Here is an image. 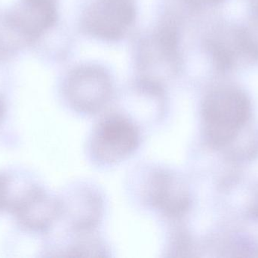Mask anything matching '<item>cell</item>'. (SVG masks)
I'll list each match as a JSON object with an SVG mask.
<instances>
[{
  "label": "cell",
  "mask_w": 258,
  "mask_h": 258,
  "mask_svg": "<svg viewBox=\"0 0 258 258\" xmlns=\"http://www.w3.org/2000/svg\"><path fill=\"white\" fill-rule=\"evenodd\" d=\"M205 132L212 145L230 142L250 116V102L239 90L223 89L208 95L202 109Z\"/></svg>",
  "instance_id": "1"
},
{
  "label": "cell",
  "mask_w": 258,
  "mask_h": 258,
  "mask_svg": "<svg viewBox=\"0 0 258 258\" xmlns=\"http://www.w3.org/2000/svg\"><path fill=\"white\" fill-rule=\"evenodd\" d=\"M140 141L139 130L131 120L123 115H109L95 128L91 151L97 162L115 165L132 156Z\"/></svg>",
  "instance_id": "2"
},
{
  "label": "cell",
  "mask_w": 258,
  "mask_h": 258,
  "mask_svg": "<svg viewBox=\"0 0 258 258\" xmlns=\"http://www.w3.org/2000/svg\"><path fill=\"white\" fill-rule=\"evenodd\" d=\"M113 84L110 74L98 65H83L74 69L65 84L70 106L80 113L95 114L107 105Z\"/></svg>",
  "instance_id": "3"
},
{
  "label": "cell",
  "mask_w": 258,
  "mask_h": 258,
  "mask_svg": "<svg viewBox=\"0 0 258 258\" xmlns=\"http://www.w3.org/2000/svg\"><path fill=\"white\" fill-rule=\"evenodd\" d=\"M135 13L134 0H94L83 17V27L94 37L117 40L132 25Z\"/></svg>",
  "instance_id": "4"
},
{
  "label": "cell",
  "mask_w": 258,
  "mask_h": 258,
  "mask_svg": "<svg viewBox=\"0 0 258 258\" xmlns=\"http://www.w3.org/2000/svg\"><path fill=\"white\" fill-rule=\"evenodd\" d=\"M63 211V204L43 189L28 183L17 195L9 213L27 230H48Z\"/></svg>",
  "instance_id": "5"
},
{
  "label": "cell",
  "mask_w": 258,
  "mask_h": 258,
  "mask_svg": "<svg viewBox=\"0 0 258 258\" xmlns=\"http://www.w3.org/2000/svg\"><path fill=\"white\" fill-rule=\"evenodd\" d=\"M147 197L152 206L166 216L180 218L189 209L190 198L180 176L167 170H159L150 177Z\"/></svg>",
  "instance_id": "6"
},
{
  "label": "cell",
  "mask_w": 258,
  "mask_h": 258,
  "mask_svg": "<svg viewBox=\"0 0 258 258\" xmlns=\"http://www.w3.org/2000/svg\"><path fill=\"white\" fill-rule=\"evenodd\" d=\"M180 62L179 39L173 23L160 26L150 38L142 44L141 67L149 69L153 66L165 65L169 73L176 72Z\"/></svg>",
  "instance_id": "7"
},
{
  "label": "cell",
  "mask_w": 258,
  "mask_h": 258,
  "mask_svg": "<svg viewBox=\"0 0 258 258\" xmlns=\"http://www.w3.org/2000/svg\"><path fill=\"white\" fill-rule=\"evenodd\" d=\"M56 19L54 0H22L11 14L9 22L18 33L36 38L49 30Z\"/></svg>",
  "instance_id": "8"
},
{
  "label": "cell",
  "mask_w": 258,
  "mask_h": 258,
  "mask_svg": "<svg viewBox=\"0 0 258 258\" xmlns=\"http://www.w3.org/2000/svg\"><path fill=\"white\" fill-rule=\"evenodd\" d=\"M72 204L73 226L77 231H89L98 224L102 202L96 193L89 190H79Z\"/></svg>",
  "instance_id": "9"
},
{
  "label": "cell",
  "mask_w": 258,
  "mask_h": 258,
  "mask_svg": "<svg viewBox=\"0 0 258 258\" xmlns=\"http://www.w3.org/2000/svg\"><path fill=\"white\" fill-rule=\"evenodd\" d=\"M4 104H3V101H2V100H0V123H1L2 120H3V116H4Z\"/></svg>",
  "instance_id": "10"
}]
</instances>
